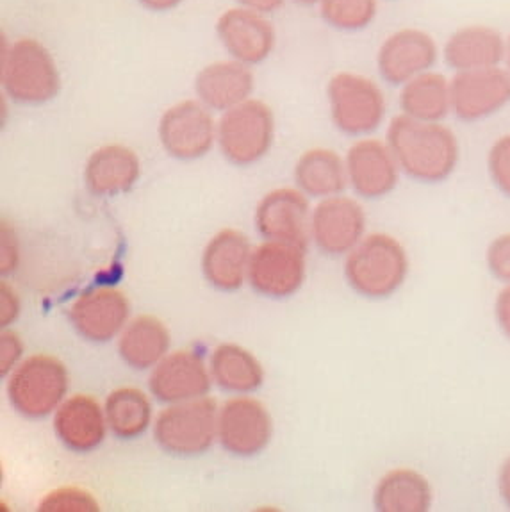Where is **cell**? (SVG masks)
Instances as JSON below:
<instances>
[{
  "mask_svg": "<svg viewBox=\"0 0 510 512\" xmlns=\"http://www.w3.org/2000/svg\"><path fill=\"white\" fill-rule=\"evenodd\" d=\"M487 172L494 188L510 199V134L494 141L487 156Z\"/></svg>",
  "mask_w": 510,
  "mask_h": 512,
  "instance_id": "obj_32",
  "label": "cell"
},
{
  "mask_svg": "<svg viewBox=\"0 0 510 512\" xmlns=\"http://www.w3.org/2000/svg\"><path fill=\"white\" fill-rule=\"evenodd\" d=\"M106 411L90 395H74L59 405L54 416V432L59 441L74 452H91L106 438Z\"/></svg>",
  "mask_w": 510,
  "mask_h": 512,
  "instance_id": "obj_20",
  "label": "cell"
},
{
  "mask_svg": "<svg viewBox=\"0 0 510 512\" xmlns=\"http://www.w3.org/2000/svg\"><path fill=\"white\" fill-rule=\"evenodd\" d=\"M218 436V405L200 397L170 404L157 416L154 439L161 450L175 457L206 454Z\"/></svg>",
  "mask_w": 510,
  "mask_h": 512,
  "instance_id": "obj_5",
  "label": "cell"
},
{
  "mask_svg": "<svg viewBox=\"0 0 510 512\" xmlns=\"http://www.w3.org/2000/svg\"><path fill=\"white\" fill-rule=\"evenodd\" d=\"M182 0H140L141 6L152 9V11H168V9L179 6Z\"/></svg>",
  "mask_w": 510,
  "mask_h": 512,
  "instance_id": "obj_40",
  "label": "cell"
},
{
  "mask_svg": "<svg viewBox=\"0 0 510 512\" xmlns=\"http://www.w3.org/2000/svg\"><path fill=\"white\" fill-rule=\"evenodd\" d=\"M432 500L427 477L411 468L387 471L373 493V505L380 512H427Z\"/></svg>",
  "mask_w": 510,
  "mask_h": 512,
  "instance_id": "obj_25",
  "label": "cell"
},
{
  "mask_svg": "<svg viewBox=\"0 0 510 512\" xmlns=\"http://www.w3.org/2000/svg\"><path fill=\"white\" fill-rule=\"evenodd\" d=\"M494 318L498 323V329L510 341V284H505V288L496 297Z\"/></svg>",
  "mask_w": 510,
  "mask_h": 512,
  "instance_id": "obj_37",
  "label": "cell"
},
{
  "mask_svg": "<svg viewBox=\"0 0 510 512\" xmlns=\"http://www.w3.org/2000/svg\"><path fill=\"white\" fill-rule=\"evenodd\" d=\"M107 427L118 439H136L152 422V404L138 388H118L109 393L106 405Z\"/></svg>",
  "mask_w": 510,
  "mask_h": 512,
  "instance_id": "obj_29",
  "label": "cell"
},
{
  "mask_svg": "<svg viewBox=\"0 0 510 512\" xmlns=\"http://www.w3.org/2000/svg\"><path fill=\"white\" fill-rule=\"evenodd\" d=\"M211 370L193 350H177L166 354L150 373L152 397L161 404H177L206 397L211 389Z\"/></svg>",
  "mask_w": 510,
  "mask_h": 512,
  "instance_id": "obj_15",
  "label": "cell"
},
{
  "mask_svg": "<svg viewBox=\"0 0 510 512\" xmlns=\"http://www.w3.org/2000/svg\"><path fill=\"white\" fill-rule=\"evenodd\" d=\"M386 143L400 172L423 184L446 181L455 172L461 157L459 140L450 127L405 115L391 120Z\"/></svg>",
  "mask_w": 510,
  "mask_h": 512,
  "instance_id": "obj_1",
  "label": "cell"
},
{
  "mask_svg": "<svg viewBox=\"0 0 510 512\" xmlns=\"http://www.w3.org/2000/svg\"><path fill=\"white\" fill-rule=\"evenodd\" d=\"M505 63H507V70L510 72V34L509 38L505 40Z\"/></svg>",
  "mask_w": 510,
  "mask_h": 512,
  "instance_id": "obj_41",
  "label": "cell"
},
{
  "mask_svg": "<svg viewBox=\"0 0 510 512\" xmlns=\"http://www.w3.org/2000/svg\"><path fill=\"white\" fill-rule=\"evenodd\" d=\"M20 261L18 240L8 223L2 222V248H0V272L2 277H8L17 270Z\"/></svg>",
  "mask_w": 510,
  "mask_h": 512,
  "instance_id": "obj_35",
  "label": "cell"
},
{
  "mask_svg": "<svg viewBox=\"0 0 510 512\" xmlns=\"http://www.w3.org/2000/svg\"><path fill=\"white\" fill-rule=\"evenodd\" d=\"M252 259L250 241L243 232L223 229L207 243L202 254V272L214 290L238 291L248 279Z\"/></svg>",
  "mask_w": 510,
  "mask_h": 512,
  "instance_id": "obj_19",
  "label": "cell"
},
{
  "mask_svg": "<svg viewBox=\"0 0 510 512\" xmlns=\"http://www.w3.org/2000/svg\"><path fill=\"white\" fill-rule=\"evenodd\" d=\"M330 116L348 136H366L379 129L386 116V97L368 77L352 72L332 75L327 86Z\"/></svg>",
  "mask_w": 510,
  "mask_h": 512,
  "instance_id": "obj_7",
  "label": "cell"
},
{
  "mask_svg": "<svg viewBox=\"0 0 510 512\" xmlns=\"http://www.w3.org/2000/svg\"><path fill=\"white\" fill-rule=\"evenodd\" d=\"M252 90V70L236 59L207 65L198 72L195 79L198 100L207 108L216 111H227L245 102L250 99Z\"/></svg>",
  "mask_w": 510,
  "mask_h": 512,
  "instance_id": "obj_22",
  "label": "cell"
},
{
  "mask_svg": "<svg viewBox=\"0 0 510 512\" xmlns=\"http://www.w3.org/2000/svg\"><path fill=\"white\" fill-rule=\"evenodd\" d=\"M443 58L455 72L500 67L505 59V40L493 27L466 25L448 38Z\"/></svg>",
  "mask_w": 510,
  "mask_h": 512,
  "instance_id": "obj_23",
  "label": "cell"
},
{
  "mask_svg": "<svg viewBox=\"0 0 510 512\" xmlns=\"http://www.w3.org/2000/svg\"><path fill=\"white\" fill-rule=\"evenodd\" d=\"M409 256L400 241L375 232L346 256L345 279L350 288L368 300H384L404 286Z\"/></svg>",
  "mask_w": 510,
  "mask_h": 512,
  "instance_id": "obj_2",
  "label": "cell"
},
{
  "mask_svg": "<svg viewBox=\"0 0 510 512\" xmlns=\"http://www.w3.org/2000/svg\"><path fill=\"white\" fill-rule=\"evenodd\" d=\"M437 58L439 49L430 34L421 29H400L380 45L377 67L386 83L404 86L434 67Z\"/></svg>",
  "mask_w": 510,
  "mask_h": 512,
  "instance_id": "obj_16",
  "label": "cell"
},
{
  "mask_svg": "<svg viewBox=\"0 0 510 512\" xmlns=\"http://www.w3.org/2000/svg\"><path fill=\"white\" fill-rule=\"evenodd\" d=\"M272 414L255 398L236 397L218 409V439L236 457H254L270 445Z\"/></svg>",
  "mask_w": 510,
  "mask_h": 512,
  "instance_id": "obj_10",
  "label": "cell"
},
{
  "mask_svg": "<svg viewBox=\"0 0 510 512\" xmlns=\"http://www.w3.org/2000/svg\"><path fill=\"white\" fill-rule=\"evenodd\" d=\"M131 318V304L115 288L88 291L68 309V320L81 338L91 343H107L122 334Z\"/></svg>",
  "mask_w": 510,
  "mask_h": 512,
  "instance_id": "obj_14",
  "label": "cell"
},
{
  "mask_svg": "<svg viewBox=\"0 0 510 512\" xmlns=\"http://www.w3.org/2000/svg\"><path fill=\"white\" fill-rule=\"evenodd\" d=\"M295 182L298 190L314 199L341 195L348 186L345 159L330 149L307 150L295 165Z\"/></svg>",
  "mask_w": 510,
  "mask_h": 512,
  "instance_id": "obj_26",
  "label": "cell"
},
{
  "mask_svg": "<svg viewBox=\"0 0 510 512\" xmlns=\"http://www.w3.org/2000/svg\"><path fill=\"white\" fill-rule=\"evenodd\" d=\"M255 227L266 241L307 248L311 240V207L307 195L293 188L270 191L255 209Z\"/></svg>",
  "mask_w": 510,
  "mask_h": 512,
  "instance_id": "obj_13",
  "label": "cell"
},
{
  "mask_svg": "<svg viewBox=\"0 0 510 512\" xmlns=\"http://www.w3.org/2000/svg\"><path fill=\"white\" fill-rule=\"evenodd\" d=\"M209 370L216 386L223 391L241 395L263 386V364L247 348L239 347L236 343H223L214 348Z\"/></svg>",
  "mask_w": 510,
  "mask_h": 512,
  "instance_id": "obj_28",
  "label": "cell"
},
{
  "mask_svg": "<svg viewBox=\"0 0 510 512\" xmlns=\"http://www.w3.org/2000/svg\"><path fill=\"white\" fill-rule=\"evenodd\" d=\"M498 493L502 496L503 504L510 509V457L505 459L498 473Z\"/></svg>",
  "mask_w": 510,
  "mask_h": 512,
  "instance_id": "obj_38",
  "label": "cell"
},
{
  "mask_svg": "<svg viewBox=\"0 0 510 512\" xmlns=\"http://www.w3.org/2000/svg\"><path fill=\"white\" fill-rule=\"evenodd\" d=\"M486 263L496 281L510 284V232H503L489 243Z\"/></svg>",
  "mask_w": 510,
  "mask_h": 512,
  "instance_id": "obj_33",
  "label": "cell"
},
{
  "mask_svg": "<svg viewBox=\"0 0 510 512\" xmlns=\"http://www.w3.org/2000/svg\"><path fill=\"white\" fill-rule=\"evenodd\" d=\"M2 88L9 99L24 106L47 104L58 95L61 79L47 47L22 38L2 50Z\"/></svg>",
  "mask_w": 510,
  "mask_h": 512,
  "instance_id": "obj_3",
  "label": "cell"
},
{
  "mask_svg": "<svg viewBox=\"0 0 510 512\" xmlns=\"http://www.w3.org/2000/svg\"><path fill=\"white\" fill-rule=\"evenodd\" d=\"M305 250L280 241H266L255 248L248 266L250 286L263 297L295 295L305 281Z\"/></svg>",
  "mask_w": 510,
  "mask_h": 512,
  "instance_id": "obj_11",
  "label": "cell"
},
{
  "mask_svg": "<svg viewBox=\"0 0 510 512\" xmlns=\"http://www.w3.org/2000/svg\"><path fill=\"white\" fill-rule=\"evenodd\" d=\"M348 184L366 200H379L395 190L400 177L389 145L380 140H359L345 157Z\"/></svg>",
  "mask_w": 510,
  "mask_h": 512,
  "instance_id": "obj_17",
  "label": "cell"
},
{
  "mask_svg": "<svg viewBox=\"0 0 510 512\" xmlns=\"http://www.w3.org/2000/svg\"><path fill=\"white\" fill-rule=\"evenodd\" d=\"M42 512H97L100 511L97 498L86 489L59 488L42 498L38 505Z\"/></svg>",
  "mask_w": 510,
  "mask_h": 512,
  "instance_id": "obj_31",
  "label": "cell"
},
{
  "mask_svg": "<svg viewBox=\"0 0 510 512\" xmlns=\"http://www.w3.org/2000/svg\"><path fill=\"white\" fill-rule=\"evenodd\" d=\"M140 175V157L118 143L95 150L84 168V182L97 197H116L131 191Z\"/></svg>",
  "mask_w": 510,
  "mask_h": 512,
  "instance_id": "obj_21",
  "label": "cell"
},
{
  "mask_svg": "<svg viewBox=\"0 0 510 512\" xmlns=\"http://www.w3.org/2000/svg\"><path fill=\"white\" fill-rule=\"evenodd\" d=\"M20 297L13 286L8 282L2 281L0 284V327L8 329L9 325L17 320L20 314Z\"/></svg>",
  "mask_w": 510,
  "mask_h": 512,
  "instance_id": "obj_36",
  "label": "cell"
},
{
  "mask_svg": "<svg viewBox=\"0 0 510 512\" xmlns=\"http://www.w3.org/2000/svg\"><path fill=\"white\" fill-rule=\"evenodd\" d=\"M70 377L58 357L31 356L9 373L8 398L13 409L29 420L47 418L65 402Z\"/></svg>",
  "mask_w": 510,
  "mask_h": 512,
  "instance_id": "obj_4",
  "label": "cell"
},
{
  "mask_svg": "<svg viewBox=\"0 0 510 512\" xmlns=\"http://www.w3.org/2000/svg\"><path fill=\"white\" fill-rule=\"evenodd\" d=\"M450 91L453 115L466 124L480 122L510 104V72L500 67L457 72Z\"/></svg>",
  "mask_w": 510,
  "mask_h": 512,
  "instance_id": "obj_9",
  "label": "cell"
},
{
  "mask_svg": "<svg viewBox=\"0 0 510 512\" xmlns=\"http://www.w3.org/2000/svg\"><path fill=\"white\" fill-rule=\"evenodd\" d=\"M218 125L211 109L200 100H184L166 109L159 122V140L166 154L179 161H195L213 149Z\"/></svg>",
  "mask_w": 510,
  "mask_h": 512,
  "instance_id": "obj_8",
  "label": "cell"
},
{
  "mask_svg": "<svg viewBox=\"0 0 510 512\" xmlns=\"http://www.w3.org/2000/svg\"><path fill=\"white\" fill-rule=\"evenodd\" d=\"M216 33L232 58L245 65L263 63L275 47V29L270 20L248 8L225 11L216 22Z\"/></svg>",
  "mask_w": 510,
  "mask_h": 512,
  "instance_id": "obj_18",
  "label": "cell"
},
{
  "mask_svg": "<svg viewBox=\"0 0 510 512\" xmlns=\"http://www.w3.org/2000/svg\"><path fill=\"white\" fill-rule=\"evenodd\" d=\"M170 332L156 316L141 314L125 325L118 341V352L134 370L154 368L170 350Z\"/></svg>",
  "mask_w": 510,
  "mask_h": 512,
  "instance_id": "obj_24",
  "label": "cell"
},
{
  "mask_svg": "<svg viewBox=\"0 0 510 512\" xmlns=\"http://www.w3.org/2000/svg\"><path fill=\"white\" fill-rule=\"evenodd\" d=\"M24 354V343L17 332L2 329L0 334V375L8 377L20 364V357Z\"/></svg>",
  "mask_w": 510,
  "mask_h": 512,
  "instance_id": "obj_34",
  "label": "cell"
},
{
  "mask_svg": "<svg viewBox=\"0 0 510 512\" xmlns=\"http://www.w3.org/2000/svg\"><path fill=\"white\" fill-rule=\"evenodd\" d=\"M300 4H304V6H311V4H316V2H320V0H297Z\"/></svg>",
  "mask_w": 510,
  "mask_h": 512,
  "instance_id": "obj_42",
  "label": "cell"
},
{
  "mask_svg": "<svg viewBox=\"0 0 510 512\" xmlns=\"http://www.w3.org/2000/svg\"><path fill=\"white\" fill-rule=\"evenodd\" d=\"M366 236V213L357 200L334 195L311 213V240L325 256H348Z\"/></svg>",
  "mask_w": 510,
  "mask_h": 512,
  "instance_id": "obj_12",
  "label": "cell"
},
{
  "mask_svg": "<svg viewBox=\"0 0 510 512\" xmlns=\"http://www.w3.org/2000/svg\"><path fill=\"white\" fill-rule=\"evenodd\" d=\"M241 8L252 9L257 13H272L284 4V0H238Z\"/></svg>",
  "mask_w": 510,
  "mask_h": 512,
  "instance_id": "obj_39",
  "label": "cell"
},
{
  "mask_svg": "<svg viewBox=\"0 0 510 512\" xmlns=\"http://www.w3.org/2000/svg\"><path fill=\"white\" fill-rule=\"evenodd\" d=\"M402 115L421 122H443L452 113V91L445 75L428 70L400 91Z\"/></svg>",
  "mask_w": 510,
  "mask_h": 512,
  "instance_id": "obj_27",
  "label": "cell"
},
{
  "mask_svg": "<svg viewBox=\"0 0 510 512\" xmlns=\"http://www.w3.org/2000/svg\"><path fill=\"white\" fill-rule=\"evenodd\" d=\"M275 118L263 100L248 99L223 111L216 140L232 165L247 166L261 161L272 149Z\"/></svg>",
  "mask_w": 510,
  "mask_h": 512,
  "instance_id": "obj_6",
  "label": "cell"
},
{
  "mask_svg": "<svg viewBox=\"0 0 510 512\" xmlns=\"http://www.w3.org/2000/svg\"><path fill=\"white\" fill-rule=\"evenodd\" d=\"M377 0H320L323 20L345 33L366 29L377 17Z\"/></svg>",
  "mask_w": 510,
  "mask_h": 512,
  "instance_id": "obj_30",
  "label": "cell"
}]
</instances>
